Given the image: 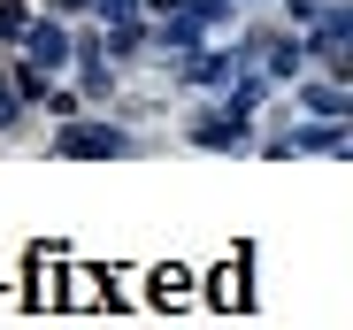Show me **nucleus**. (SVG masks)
Returning a JSON list of instances; mask_svg holds the SVG:
<instances>
[{"label": "nucleus", "instance_id": "f257e3e1", "mask_svg": "<svg viewBox=\"0 0 353 330\" xmlns=\"http://www.w3.org/2000/svg\"><path fill=\"white\" fill-rule=\"evenodd\" d=\"M62 154H131V138H123V131H92V123H77V131H62Z\"/></svg>", "mask_w": 353, "mask_h": 330}, {"label": "nucleus", "instance_id": "f03ea898", "mask_svg": "<svg viewBox=\"0 0 353 330\" xmlns=\"http://www.w3.org/2000/svg\"><path fill=\"white\" fill-rule=\"evenodd\" d=\"M23 39H31V62H70V39H62V23H23Z\"/></svg>", "mask_w": 353, "mask_h": 330}, {"label": "nucleus", "instance_id": "7ed1b4c3", "mask_svg": "<svg viewBox=\"0 0 353 330\" xmlns=\"http://www.w3.org/2000/svg\"><path fill=\"white\" fill-rule=\"evenodd\" d=\"M16 123V85H0V131Z\"/></svg>", "mask_w": 353, "mask_h": 330}]
</instances>
